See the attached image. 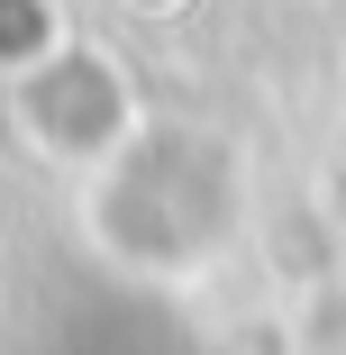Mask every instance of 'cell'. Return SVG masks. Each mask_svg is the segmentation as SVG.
<instances>
[{
	"instance_id": "6da1fadb",
	"label": "cell",
	"mask_w": 346,
	"mask_h": 355,
	"mask_svg": "<svg viewBox=\"0 0 346 355\" xmlns=\"http://www.w3.org/2000/svg\"><path fill=\"white\" fill-rule=\"evenodd\" d=\"M83 246L137 292H191L210 282L255 228V164L228 128L146 119L128 146L73 182Z\"/></svg>"
},
{
	"instance_id": "7a4b0ae2",
	"label": "cell",
	"mask_w": 346,
	"mask_h": 355,
	"mask_svg": "<svg viewBox=\"0 0 346 355\" xmlns=\"http://www.w3.org/2000/svg\"><path fill=\"white\" fill-rule=\"evenodd\" d=\"M0 110H10V137H19L46 173H64V182L101 173L128 137L155 119L146 101H137V73H128L110 46H92V37L55 46L46 64H28L19 83H0Z\"/></svg>"
},
{
	"instance_id": "3957f363",
	"label": "cell",
	"mask_w": 346,
	"mask_h": 355,
	"mask_svg": "<svg viewBox=\"0 0 346 355\" xmlns=\"http://www.w3.org/2000/svg\"><path fill=\"white\" fill-rule=\"evenodd\" d=\"M55 46H73L64 0H0V83H19L28 64H46Z\"/></svg>"
}]
</instances>
